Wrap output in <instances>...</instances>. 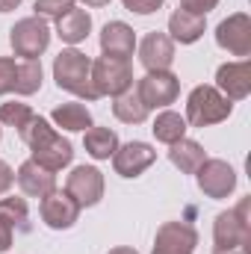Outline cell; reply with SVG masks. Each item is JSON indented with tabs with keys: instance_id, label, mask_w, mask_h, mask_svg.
Listing matches in <instances>:
<instances>
[{
	"instance_id": "cell-37",
	"label": "cell",
	"mask_w": 251,
	"mask_h": 254,
	"mask_svg": "<svg viewBox=\"0 0 251 254\" xmlns=\"http://www.w3.org/2000/svg\"><path fill=\"white\" fill-rule=\"evenodd\" d=\"M107 254H139V252L130 249V246H119V249H113V252H107Z\"/></svg>"
},
{
	"instance_id": "cell-18",
	"label": "cell",
	"mask_w": 251,
	"mask_h": 254,
	"mask_svg": "<svg viewBox=\"0 0 251 254\" xmlns=\"http://www.w3.org/2000/svg\"><path fill=\"white\" fill-rule=\"evenodd\" d=\"M89 33H92V15L80 6H71L65 15L57 18V36L65 45H80V42H86Z\"/></svg>"
},
{
	"instance_id": "cell-31",
	"label": "cell",
	"mask_w": 251,
	"mask_h": 254,
	"mask_svg": "<svg viewBox=\"0 0 251 254\" xmlns=\"http://www.w3.org/2000/svg\"><path fill=\"white\" fill-rule=\"evenodd\" d=\"M216 6H219V0H181V9H187L192 15H207Z\"/></svg>"
},
{
	"instance_id": "cell-17",
	"label": "cell",
	"mask_w": 251,
	"mask_h": 254,
	"mask_svg": "<svg viewBox=\"0 0 251 254\" xmlns=\"http://www.w3.org/2000/svg\"><path fill=\"white\" fill-rule=\"evenodd\" d=\"M101 51H104L107 57L130 60L133 51H136V33H133V27L125 24V21H110V24H104V30H101Z\"/></svg>"
},
{
	"instance_id": "cell-14",
	"label": "cell",
	"mask_w": 251,
	"mask_h": 254,
	"mask_svg": "<svg viewBox=\"0 0 251 254\" xmlns=\"http://www.w3.org/2000/svg\"><path fill=\"white\" fill-rule=\"evenodd\" d=\"M216 89L228 101H246L251 95V63L249 60H237V63L219 65V71H216Z\"/></svg>"
},
{
	"instance_id": "cell-15",
	"label": "cell",
	"mask_w": 251,
	"mask_h": 254,
	"mask_svg": "<svg viewBox=\"0 0 251 254\" xmlns=\"http://www.w3.org/2000/svg\"><path fill=\"white\" fill-rule=\"evenodd\" d=\"M139 63L145 65V71H169L175 63V42L169 33H148L139 42Z\"/></svg>"
},
{
	"instance_id": "cell-32",
	"label": "cell",
	"mask_w": 251,
	"mask_h": 254,
	"mask_svg": "<svg viewBox=\"0 0 251 254\" xmlns=\"http://www.w3.org/2000/svg\"><path fill=\"white\" fill-rule=\"evenodd\" d=\"M12 184H15V172H12V166L6 160H0V198L12 190Z\"/></svg>"
},
{
	"instance_id": "cell-19",
	"label": "cell",
	"mask_w": 251,
	"mask_h": 254,
	"mask_svg": "<svg viewBox=\"0 0 251 254\" xmlns=\"http://www.w3.org/2000/svg\"><path fill=\"white\" fill-rule=\"evenodd\" d=\"M204 27H207L204 15H192L187 9H178L169 18V39L181 42V45H195L204 36Z\"/></svg>"
},
{
	"instance_id": "cell-12",
	"label": "cell",
	"mask_w": 251,
	"mask_h": 254,
	"mask_svg": "<svg viewBox=\"0 0 251 254\" xmlns=\"http://www.w3.org/2000/svg\"><path fill=\"white\" fill-rule=\"evenodd\" d=\"M39 213H42V222H45L51 231H68V228H74V222L80 219V204H77L65 190L63 192L54 190L51 195L42 198Z\"/></svg>"
},
{
	"instance_id": "cell-35",
	"label": "cell",
	"mask_w": 251,
	"mask_h": 254,
	"mask_svg": "<svg viewBox=\"0 0 251 254\" xmlns=\"http://www.w3.org/2000/svg\"><path fill=\"white\" fill-rule=\"evenodd\" d=\"M83 6H89V9H101V6H110V0H80Z\"/></svg>"
},
{
	"instance_id": "cell-28",
	"label": "cell",
	"mask_w": 251,
	"mask_h": 254,
	"mask_svg": "<svg viewBox=\"0 0 251 254\" xmlns=\"http://www.w3.org/2000/svg\"><path fill=\"white\" fill-rule=\"evenodd\" d=\"M74 6V0H36L33 3V12L45 21H57L60 15H65L68 9Z\"/></svg>"
},
{
	"instance_id": "cell-22",
	"label": "cell",
	"mask_w": 251,
	"mask_h": 254,
	"mask_svg": "<svg viewBox=\"0 0 251 254\" xmlns=\"http://www.w3.org/2000/svg\"><path fill=\"white\" fill-rule=\"evenodd\" d=\"M51 122H54V127H63L68 133H80V130L86 133L92 127V113L83 104H60L51 113Z\"/></svg>"
},
{
	"instance_id": "cell-24",
	"label": "cell",
	"mask_w": 251,
	"mask_h": 254,
	"mask_svg": "<svg viewBox=\"0 0 251 254\" xmlns=\"http://www.w3.org/2000/svg\"><path fill=\"white\" fill-rule=\"evenodd\" d=\"M148 113L151 110L142 104V98L136 95V89H127L125 95L113 98V116L119 122H125V125H142L148 119Z\"/></svg>"
},
{
	"instance_id": "cell-16",
	"label": "cell",
	"mask_w": 251,
	"mask_h": 254,
	"mask_svg": "<svg viewBox=\"0 0 251 254\" xmlns=\"http://www.w3.org/2000/svg\"><path fill=\"white\" fill-rule=\"evenodd\" d=\"M15 184L21 187V192L27 198H45V195H51V192L57 190V172L39 166L36 160H27V163L18 166Z\"/></svg>"
},
{
	"instance_id": "cell-20",
	"label": "cell",
	"mask_w": 251,
	"mask_h": 254,
	"mask_svg": "<svg viewBox=\"0 0 251 254\" xmlns=\"http://www.w3.org/2000/svg\"><path fill=\"white\" fill-rule=\"evenodd\" d=\"M169 160H172V166L175 169H181L184 175H195L198 169H201V163L207 160V154H204V148L195 142V139H178L175 145H169Z\"/></svg>"
},
{
	"instance_id": "cell-7",
	"label": "cell",
	"mask_w": 251,
	"mask_h": 254,
	"mask_svg": "<svg viewBox=\"0 0 251 254\" xmlns=\"http://www.w3.org/2000/svg\"><path fill=\"white\" fill-rule=\"evenodd\" d=\"M136 95L142 98V104L148 110H166L169 104L178 101L181 95V80L172 71H148L139 83H136Z\"/></svg>"
},
{
	"instance_id": "cell-33",
	"label": "cell",
	"mask_w": 251,
	"mask_h": 254,
	"mask_svg": "<svg viewBox=\"0 0 251 254\" xmlns=\"http://www.w3.org/2000/svg\"><path fill=\"white\" fill-rule=\"evenodd\" d=\"M12 237H15V231H12V225L0 219V254H3V252H9V249H12Z\"/></svg>"
},
{
	"instance_id": "cell-8",
	"label": "cell",
	"mask_w": 251,
	"mask_h": 254,
	"mask_svg": "<svg viewBox=\"0 0 251 254\" xmlns=\"http://www.w3.org/2000/svg\"><path fill=\"white\" fill-rule=\"evenodd\" d=\"M195 181H198V190L213 201H222L237 190V172L225 160H204L201 169L195 172Z\"/></svg>"
},
{
	"instance_id": "cell-3",
	"label": "cell",
	"mask_w": 251,
	"mask_h": 254,
	"mask_svg": "<svg viewBox=\"0 0 251 254\" xmlns=\"http://www.w3.org/2000/svg\"><path fill=\"white\" fill-rule=\"evenodd\" d=\"M234 113V101H228L216 86H195L187 98V125L192 127H213L228 122Z\"/></svg>"
},
{
	"instance_id": "cell-11",
	"label": "cell",
	"mask_w": 251,
	"mask_h": 254,
	"mask_svg": "<svg viewBox=\"0 0 251 254\" xmlns=\"http://www.w3.org/2000/svg\"><path fill=\"white\" fill-rule=\"evenodd\" d=\"M65 192L83 207H95L104 198V175L95 166H74L68 181H65Z\"/></svg>"
},
{
	"instance_id": "cell-10",
	"label": "cell",
	"mask_w": 251,
	"mask_h": 254,
	"mask_svg": "<svg viewBox=\"0 0 251 254\" xmlns=\"http://www.w3.org/2000/svg\"><path fill=\"white\" fill-rule=\"evenodd\" d=\"M198 231L189 222H163L154 237L151 254H195Z\"/></svg>"
},
{
	"instance_id": "cell-36",
	"label": "cell",
	"mask_w": 251,
	"mask_h": 254,
	"mask_svg": "<svg viewBox=\"0 0 251 254\" xmlns=\"http://www.w3.org/2000/svg\"><path fill=\"white\" fill-rule=\"evenodd\" d=\"M213 254H249V249H213Z\"/></svg>"
},
{
	"instance_id": "cell-4",
	"label": "cell",
	"mask_w": 251,
	"mask_h": 254,
	"mask_svg": "<svg viewBox=\"0 0 251 254\" xmlns=\"http://www.w3.org/2000/svg\"><path fill=\"white\" fill-rule=\"evenodd\" d=\"M251 198H243L234 210H222L213 222L216 249H249L251 246Z\"/></svg>"
},
{
	"instance_id": "cell-26",
	"label": "cell",
	"mask_w": 251,
	"mask_h": 254,
	"mask_svg": "<svg viewBox=\"0 0 251 254\" xmlns=\"http://www.w3.org/2000/svg\"><path fill=\"white\" fill-rule=\"evenodd\" d=\"M42 63L39 60H24V63H18V74H15V95H21V98H30V95H36L39 89H42Z\"/></svg>"
},
{
	"instance_id": "cell-25",
	"label": "cell",
	"mask_w": 251,
	"mask_h": 254,
	"mask_svg": "<svg viewBox=\"0 0 251 254\" xmlns=\"http://www.w3.org/2000/svg\"><path fill=\"white\" fill-rule=\"evenodd\" d=\"M0 219L12 225V231H21V234H30L33 225H30V207L24 198L18 195H9V198H0Z\"/></svg>"
},
{
	"instance_id": "cell-27",
	"label": "cell",
	"mask_w": 251,
	"mask_h": 254,
	"mask_svg": "<svg viewBox=\"0 0 251 254\" xmlns=\"http://www.w3.org/2000/svg\"><path fill=\"white\" fill-rule=\"evenodd\" d=\"M30 119H33V110L27 104H15V101L0 104V125L15 127V133H21V127L27 125Z\"/></svg>"
},
{
	"instance_id": "cell-21",
	"label": "cell",
	"mask_w": 251,
	"mask_h": 254,
	"mask_svg": "<svg viewBox=\"0 0 251 254\" xmlns=\"http://www.w3.org/2000/svg\"><path fill=\"white\" fill-rule=\"evenodd\" d=\"M83 148L92 160H113V154L119 151V133L110 127H89L83 136Z\"/></svg>"
},
{
	"instance_id": "cell-13",
	"label": "cell",
	"mask_w": 251,
	"mask_h": 254,
	"mask_svg": "<svg viewBox=\"0 0 251 254\" xmlns=\"http://www.w3.org/2000/svg\"><path fill=\"white\" fill-rule=\"evenodd\" d=\"M157 163V151L148 142H127L119 145V151L113 154V169L119 178H139L145 169H151Z\"/></svg>"
},
{
	"instance_id": "cell-29",
	"label": "cell",
	"mask_w": 251,
	"mask_h": 254,
	"mask_svg": "<svg viewBox=\"0 0 251 254\" xmlns=\"http://www.w3.org/2000/svg\"><path fill=\"white\" fill-rule=\"evenodd\" d=\"M15 74H18V63L12 57H0V95H9L15 89Z\"/></svg>"
},
{
	"instance_id": "cell-9",
	"label": "cell",
	"mask_w": 251,
	"mask_h": 254,
	"mask_svg": "<svg viewBox=\"0 0 251 254\" xmlns=\"http://www.w3.org/2000/svg\"><path fill=\"white\" fill-rule=\"evenodd\" d=\"M216 45L222 51H228L231 57H251V18L246 12H234L228 15L219 27H216Z\"/></svg>"
},
{
	"instance_id": "cell-30",
	"label": "cell",
	"mask_w": 251,
	"mask_h": 254,
	"mask_svg": "<svg viewBox=\"0 0 251 254\" xmlns=\"http://www.w3.org/2000/svg\"><path fill=\"white\" fill-rule=\"evenodd\" d=\"M127 12H136V15H154L163 9L166 0H122Z\"/></svg>"
},
{
	"instance_id": "cell-23",
	"label": "cell",
	"mask_w": 251,
	"mask_h": 254,
	"mask_svg": "<svg viewBox=\"0 0 251 254\" xmlns=\"http://www.w3.org/2000/svg\"><path fill=\"white\" fill-rule=\"evenodd\" d=\"M151 130H154V136H157V142H166V145H175L178 139H184L187 136V119L181 116V113H175V110H163L157 119H154V125H151Z\"/></svg>"
},
{
	"instance_id": "cell-2",
	"label": "cell",
	"mask_w": 251,
	"mask_h": 254,
	"mask_svg": "<svg viewBox=\"0 0 251 254\" xmlns=\"http://www.w3.org/2000/svg\"><path fill=\"white\" fill-rule=\"evenodd\" d=\"M54 80L60 92H68L80 101H98V92L92 86V60L77 48L60 51V57L54 60Z\"/></svg>"
},
{
	"instance_id": "cell-6",
	"label": "cell",
	"mask_w": 251,
	"mask_h": 254,
	"mask_svg": "<svg viewBox=\"0 0 251 254\" xmlns=\"http://www.w3.org/2000/svg\"><path fill=\"white\" fill-rule=\"evenodd\" d=\"M9 45H12L15 57L39 60L48 51V45H51V27H48V21L39 18V15L15 21V27L9 30Z\"/></svg>"
},
{
	"instance_id": "cell-5",
	"label": "cell",
	"mask_w": 251,
	"mask_h": 254,
	"mask_svg": "<svg viewBox=\"0 0 251 254\" xmlns=\"http://www.w3.org/2000/svg\"><path fill=\"white\" fill-rule=\"evenodd\" d=\"M92 86L98 92V98L110 95V98H119L125 95L127 89H133V65L130 60L122 57H98L92 63Z\"/></svg>"
},
{
	"instance_id": "cell-1",
	"label": "cell",
	"mask_w": 251,
	"mask_h": 254,
	"mask_svg": "<svg viewBox=\"0 0 251 254\" xmlns=\"http://www.w3.org/2000/svg\"><path fill=\"white\" fill-rule=\"evenodd\" d=\"M18 136L30 148V154H33L30 160H36L39 166H45L51 172H63L65 166H71V160H74V145L45 116L33 113V119L21 127Z\"/></svg>"
},
{
	"instance_id": "cell-34",
	"label": "cell",
	"mask_w": 251,
	"mask_h": 254,
	"mask_svg": "<svg viewBox=\"0 0 251 254\" xmlns=\"http://www.w3.org/2000/svg\"><path fill=\"white\" fill-rule=\"evenodd\" d=\"M18 6H21V0H0V12H12Z\"/></svg>"
}]
</instances>
